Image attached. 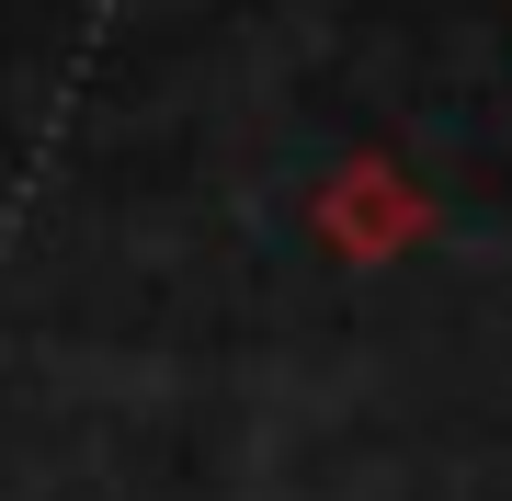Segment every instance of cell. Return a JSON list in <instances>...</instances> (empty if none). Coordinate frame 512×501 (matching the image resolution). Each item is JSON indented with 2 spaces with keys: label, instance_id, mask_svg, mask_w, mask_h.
I'll return each instance as SVG.
<instances>
[{
  "label": "cell",
  "instance_id": "obj_1",
  "mask_svg": "<svg viewBox=\"0 0 512 501\" xmlns=\"http://www.w3.org/2000/svg\"><path fill=\"white\" fill-rule=\"evenodd\" d=\"M308 228H319V251H342V262H399L421 228H433V205H421V183H410L399 160L353 149V160H330V171H319Z\"/></svg>",
  "mask_w": 512,
  "mask_h": 501
}]
</instances>
